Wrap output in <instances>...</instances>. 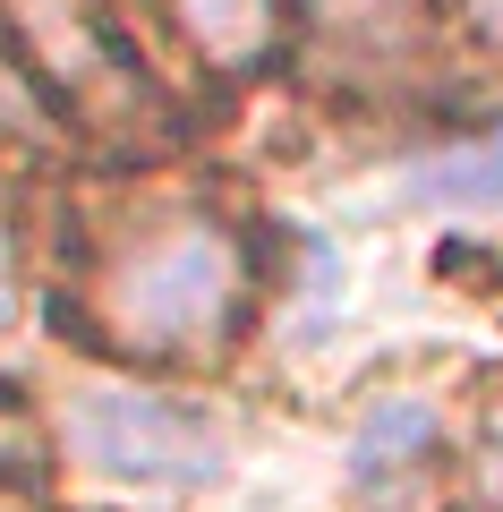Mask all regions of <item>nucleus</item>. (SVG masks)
Wrapping results in <instances>:
<instances>
[{
    "mask_svg": "<svg viewBox=\"0 0 503 512\" xmlns=\"http://www.w3.org/2000/svg\"><path fill=\"white\" fill-rule=\"evenodd\" d=\"M0 512H35V504H0Z\"/></svg>",
    "mask_w": 503,
    "mask_h": 512,
    "instance_id": "nucleus-10",
    "label": "nucleus"
},
{
    "mask_svg": "<svg viewBox=\"0 0 503 512\" xmlns=\"http://www.w3.org/2000/svg\"><path fill=\"white\" fill-rule=\"evenodd\" d=\"M452 18L478 52H503V0H452Z\"/></svg>",
    "mask_w": 503,
    "mask_h": 512,
    "instance_id": "nucleus-8",
    "label": "nucleus"
},
{
    "mask_svg": "<svg viewBox=\"0 0 503 512\" xmlns=\"http://www.w3.org/2000/svg\"><path fill=\"white\" fill-rule=\"evenodd\" d=\"M60 444L69 461H86L94 478H120V487H197L222 461L205 410L171 402L154 384H77L60 402Z\"/></svg>",
    "mask_w": 503,
    "mask_h": 512,
    "instance_id": "nucleus-3",
    "label": "nucleus"
},
{
    "mask_svg": "<svg viewBox=\"0 0 503 512\" xmlns=\"http://www.w3.org/2000/svg\"><path fill=\"white\" fill-rule=\"evenodd\" d=\"M435 436H444V410L427 393H384L359 419V470H410L435 453Z\"/></svg>",
    "mask_w": 503,
    "mask_h": 512,
    "instance_id": "nucleus-7",
    "label": "nucleus"
},
{
    "mask_svg": "<svg viewBox=\"0 0 503 512\" xmlns=\"http://www.w3.org/2000/svg\"><path fill=\"white\" fill-rule=\"evenodd\" d=\"M401 197L410 205H444V214H503V120L461 137V146H435L401 171Z\"/></svg>",
    "mask_w": 503,
    "mask_h": 512,
    "instance_id": "nucleus-6",
    "label": "nucleus"
},
{
    "mask_svg": "<svg viewBox=\"0 0 503 512\" xmlns=\"http://www.w3.org/2000/svg\"><path fill=\"white\" fill-rule=\"evenodd\" d=\"M162 26L180 35V52L214 77H256L282 60L290 0H162Z\"/></svg>",
    "mask_w": 503,
    "mask_h": 512,
    "instance_id": "nucleus-4",
    "label": "nucleus"
},
{
    "mask_svg": "<svg viewBox=\"0 0 503 512\" xmlns=\"http://www.w3.org/2000/svg\"><path fill=\"white\" fill-rule=\"evenodd\" d=\"M9 43L26 77L69 111L77 128L103 137H145L154 128V77L128 52L103 0H9Z\"/></svg>",
    "mask_w": 503,
    "mask_h": 512,
    "instance_id": "nucleus-2",
    "label": "nucleus"
},
{
    "mask_svg": "<svg viewBox=\"0 0 503 512\" xmlns=\"http://www.w3.org/2000/svg\"><path fill=\"white\" fill-rule=\"evenodd\" d=\"M248 299H256V248L205 197L137 205L94 248V274H86L94 342L120 350V359H145V367L214 359L248 325Z\"/></svg>",
    "mask_w": 503,
    "mask_h": 512,
    "instance_id": "nucleus-1",
    "label": "nucleus"
},
{
    "mask_svg": "<svg viewBox=\"0 0 503 512\" xmlns=\"http://www.w3.org/2000/svg\"><path fill=\"white\" fill-rule=\"evenodd\" d=\"M299 9H307L316 52L359 60V69H401V60H418V43H427L418 0H299Z\"/></svg>",
    "mask_w": 503,
    "mask_h": 512,
    "instance_id": "nucleus-5",
    "label": "nucleus"
},
{
    "mask_svg": "<svg viewBox=\"0 0 503 512\" xmlns=\"http://www.w3.org/2000/svg\"><path fill=\"white\" fill-rule=\"evenodd\" d=\"M9 325H18V239L0 222V342H9Z\"/></svg>",
    "mask_w": 503,
    "mask_h": 512,
    "instance_id": "nucleus-9",
    "label": "nucleus"
}]
</instances>
